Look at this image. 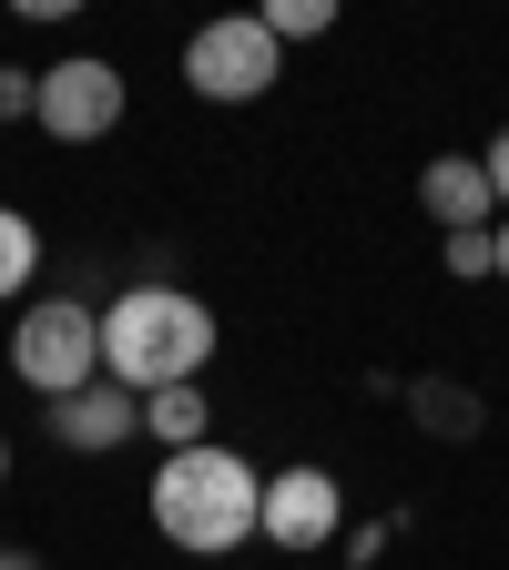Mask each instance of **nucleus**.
Masks as SVG:
<instances>
[{
    "instance_id": "8",
    "label": "nucleus",
    "mask_w": 509,
    "mask_h": 570,
    "mask_svg": "<svg viewBox=\"0 0 509 570\" xmlns=\"http://www.w3.org/2000/svg\"><path fill=\"white\" fill-rule=\"evenodd\" d=\"M418 204L439 214L449 235H489V214H499V194H489V164L479 154H439L418 174Z\"/></svg>"
},
{
    "instance_id": "2",
    "label": "nucleus",
    "mask_w": 509,
    "mask_h": 570,
    "mask_svg": "<svg viewBox=\"0 0 509 570\" xmlns=\"http://www.w3.org/2000/svg\"><path fill=\"white\" fill-rule=\"evenodd\" d=\"M143 510H154V530L184 550V560H225L265 530V479L235 459V449H174L154 469V489H143Z\"/></svg>"
},
{
    "instance_id": "10",
    "label": "nucleus",
    "mask_w": 509,
    "mask_h": 570,
    "mask_svg": "<svg viewBox=\"0 0 509 570\" xmlns=\"http://www.w3.org/2000/svg\"><path fill=\"white\" fill-rule=\"evenodd\" d=\"M408 407H418V428H439V439H479V397L459 377H418Z\"/></svg>"
},
{
    "instance_id": "1",
    "label": "nucleus",
    "mask_w": 509,
    "mask_h": 570,
    "mask_svg": "<svg viewBox=\"0 0 509 570\" xmlns=\"http://www.w3.org/2000/svg\"><path fill=\"white\" fill-rule=\"evenodd\" d=\"M204 356H214V306L184 296L174 275H133L102 306V377L133 387V397L204 387Z\"/></svg>"
},
{
    "instance_id": "18",
    "label": "nucleus",
    "mask_w": 509,
    "mask_h": 570,
    "mask_svg": "<svg viewBox=\"0 0 509 570\" xmlns=\"http://www.w3.org/2000/svg\"><path fill=\"white\" fill-rule=\"evenodd\" d=\"M0 479H11V439H0Z\"/></svg>"
},
{
    "instance_id": "3",
    "label": "nucleus",
    "mask_w": 509,
    "mask_h": 570,
    "mask_svg": "<svg viewBox=\"0 0 509 570\" xmlns=\"http://www.w3.org/2000/svg\"><path fill=\"white\" fill-rule=\"evenodd\" d=\"M11 377L31 397H71L102 377V316L82 296H31L21 326H11Z\"/></svg>"
},
{
    "instance_id": "11",
    "label": "nucleus",
    "mask_w": 509,
    "mask_h": 570,
    "mask_svg": "<svg viewBox=\"0 0 509 570\" xmlns=\"http://www.w3.org/2000/svg\"><path fill=\"white\" fill-rule=\"evenodd\" d=\"M31 265H41V235H31V214H11L0 204V306L31 285Z\"/></svg>"
},
{
    "instance_id": "15",
    "label": "nucleus",
    "mask_w": 509,
    "mask_h": 570,
    "mask_svg": "<svg viewBox=\"0 0 509 570\" xmlns=\"http://www.w3.org/2000/svg\"><path fill=\"white\" fill-rule=\"evenodd\" d=\"M479 164H489V194H499V204H509V122H499V132H489V154H479Z\"/></svg>"
},
{
    "instance_id": "13",
    "label": "nucleus",
    "mask_w": 509,
    "mask_h": 570,
    "mask_svg": "<svg viewBox=\"0 0 509 570\" xmlns=\"http://www.w3.org/2000/svg\"><path fill=\"white\" fill-rule=\"evenodd\" d=\"M31 112H41V71L0 61V122H31Z\"/></svg>"
},
{
    "instance_id": "7",
    "label": "nucleus",
    "mask_w": 509,
    "mask_h": 570,
    "mask_svg": "<svg viewBox=\"0 0 509 570\" xmlns=\"http://www.w3.org/2000/svg\"><path fill=\"white\" fill-rule=\"evenodd\" d=\"M41 428H51L71 459H112V449H133V439H143V397H133V387H112V377H92V387L51 397V407H41Z\"/></svg>"
},
{
    "instance_id": "9",
    "label": "nucleus",
    "mask_w": 509,
    "mask_h": 570,
    "mask_svg": "<svg viewBox=\"0 0 509 570\" xmlns=\"http://www.w3.org/2000/svg\"><path fill=\"white\" fill-rule=\"evenodd\" d=\"M143 439H154L164 459H174V449H204V439H214V397H204V387H164V397H143Z\"/></svg>"
},
{
    "instance_id": "16",
    "label": "nucleus",
    "mask_w": 509,
    "mask_h": 570,
    "mask_svg": "<svg viewBox=\"0 0 509 570\" xmlns=\"http://www.w3.org/2000/svg\"><path fill=\"white\" fill-rule=\"evenodd\" d=\"M0 570H41V560H31V550H0Z\"/></svg>"
},
{
    "instance_id": "4",
    "label": "nucleus",
    "mask_w": 509,
    "mask_h": 570,
    "mask_svg": "<svg viewBox=\"0 0 509 570\" xmlns=\"http://www.w3.org/2000/svg\"><path fill=\"white\" fill-rule=\"evenodd\" d=\"M184 82H194L204 102H265V92L285 82V41H275L255 11H225V21H204V31L184 41Z\"/></svg>"
},
{
    "instance_id": "14",
    "label": "nucleus",
    "mask_w": 509,
    "mask_h": 570,
    "mask_svg": "<svg viewBox=\"0 0 509 570\" xmlns=\"http://www.w3.org/2000/svg\"><path fill=\"white\" fill-rule=\"evenodd\" d=\"M449 275H499V235H449Z\"/></svg>"
},
{
    "instance_id": "6",
    "label": "nucleus",
    "mask_w": 509,
    "mask_h": 570,
    "mask_svg": "<svg viewBox=\"0 0 509 570\" xmlns=\"http://www.w3.org/2000/svg\"><path fill=\"white\" fill-rule=\"evenodd\" d=\"M336 530H346V489H336L326 469H275V479H265V550L306 560V550H326Z\"/></svg>"
},
{
    "instance_id": "12",
    "label": "nucleus",
    "mask_w": 509,
    "mask_h": 570,
    "mask_svg": "<svg viewBox=\"0 0 509 570\" xmlns=\"http://www.w3.org/2000/svg\"><path fill=\"white\" fill-rule=\"evenodd\" d=\"M255 21H265L275 41H316V31H326L336 11H326V0H265V11H255Z\"/></svg>"
},
{
    "instance_id": "17",
    "label": "nucleus",
    "mask_w": 509,
    "mask_h": 570,
    "mask_svg": "<svg viewBox=\"0 0 509 570\" xmlns=\"http://www.w3.org/2000/svg\"><path fill=\"white\" fill-rule=\"evenodd\" d=\"M499 285H509V225H499Z\"/></svg>"
},
{
    "instance_id": "5",
    "label": "nucleus",
    "mask_w": 509,
    "mask_h": 570,
    "mask_svg": "<svg viewBox=\"0 0 509 570\" xmlns=\"http://www.w3.org/2000/svg\"><path fill=\"white\" fill-rule=\"evenodd\" d=\"M51 142H102L112 122H123V71L102 61V51H71V61H51L41 71V112H31Z\"/></svg>"
}]
</instances>
